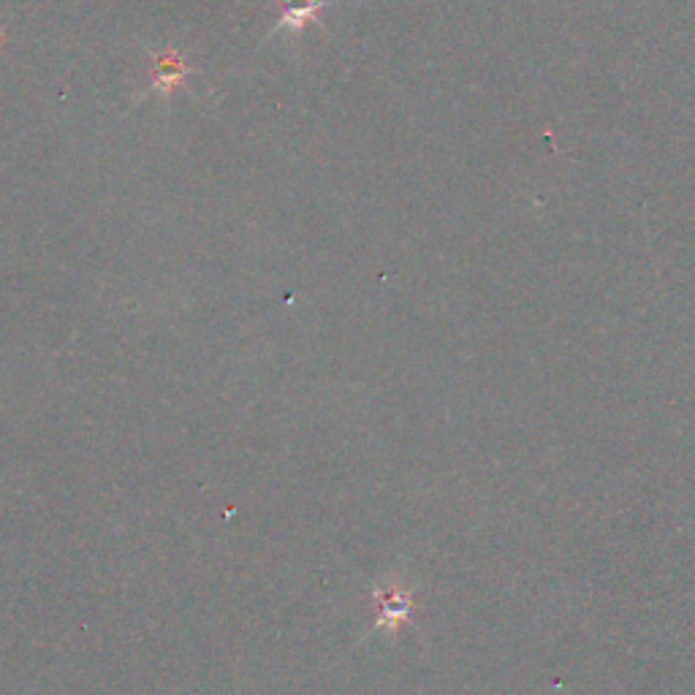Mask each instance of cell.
Returning a JSON list of instances; mask_svg holds the SVG:
<instances>
[{
    "label": "cell",
    "mask_w": 695,
    "mask_h": 695,
    "mask_svg": "<svg viewBox=\"0 0 695 695\" xmlns=\"http://www.w3.org/2000/svg\"><path fill=\"white\" fill-rule=\"evenodd\" d=\"M326 0H283V17L277 22L269 36H288L296 39L313 20H318V11H324Z\"/></svg>",
    "instance_id": "3"
},
{
    "label": "cell",
    "mask_w": 695,
    "mask_h": 695,
    "mask_svg": "<svg viewBox=\"0 0 695 695\" xmlns=\"http://www.w3.org/2000/svg\"><path fill=\"white\" fill-rule=\"evenodd\" d=\"M150 66H153V87H150V93H158V96H172L174 90L182 85V79L193 71L174 47L153 52L150 55Z\"/></svg>",
    "instance_id": "2"
},
{
    "label": "cell",
    "mask_w": 695,
    "mask_h": 695,
    "mask_svg": "<svg viewBox=\"0 0 695 695\" xmlns=\"http://www.w3.org/2000/svg\"><path fill=\"white\" fill-rule=\"evenodd\" d=\"M413 614V598L400 584H386L375 590V628L378 630H400Z\"/></svg>",
    "instance_id": "1"
}]
</instances>
